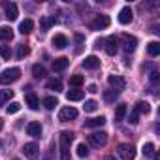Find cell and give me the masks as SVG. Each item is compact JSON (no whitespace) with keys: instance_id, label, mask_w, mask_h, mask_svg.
<instances>
[{"instance_id":"cell-1","label":"cell","mask_w":160,"mask_h":160,"mask_svg":"<svg viewBox=\"0 0 160 160\" xmlns=\"http://www.w3.org/2000/svg\"><path fill=\"white\" fill-rule=\"evenodd\" d=\"M60 160H70V145L73 141V134L70 130L60 132Z\"/></svg>"},{"instance_id":"cell-2","label":"cell","mask_w":160,"mask_h":160,"mask_svg":"<svg viewBox=\"0 0 160 160\" xmlns=\"http://www.w3.org/2000/svg\"><path fill=\"white\" fill-rule=\"evenodd\" d=\"M19 77H21V70L19 68H8V70H4L2 73H0V83H2V85H10V83L17 81Z\"/></svg>"},{"instance_id":"cell-3","label":"cell","mask_w":160,"mask_h":160,"mask_svg":"<svg viewBox=\"0 0 160 160\" xmlns=\"http://www.w3.org/2000/svg\"><path fill=\"white\" fill-rule=\"evenodd\" d=\"M117 152H119V156H121L122 160H134V158H136V149H134V145H130V143H121V145L117 147Z\"/></svg>"},{"instance_id":"cell-4","label":"cell","mask_w":160,"mask_h":160,"mask_svg":"<svg viewBox=\"0 0 160 160\" xmlns=\"http://www.w3.org/2000/svg\"><path fill=\"white\" fill-rule=\"evenodd\" d=\"M89 143H91L92 147L100 149V147H104V145L108 143V134H106V132H94V134L89 136Z\"/></svg>"},{"instance_id":"cell-5","label":"cell","mask_w":160,"mask_h":160,"mask_svg":"<svg viewBox=\"0 0 160 160\" xmlns=\"http://www.w3.org/2000/svg\"><path fill=\"white\" fill-rule=\"evenodd\" d=\"M121 42H122V49L126 53H134L136 47H138V40L134 36H130V34H122L121 36Z\"/></svg>"},{"instance_id":"cell-6","label":"cell","mask_w":160,"mask_h":160,"mask_svg":"<svg viewBox=\"0 0 160 160\" xmlns=\"http://www.w3.org/2000/svg\"><path fill=\"white\" fill-rule=\"evenodd\" d=\"M111 25V19L108 17V15H98L92 23H91V28L92 30H104V28H108Z\"/></svg>"},{"instance_id":"cell-7","label":"cell","mask_w":160,"mask_h":160,"mask_svg":"<svg viewBox=\"0 0 160 160\" xmlns=\"http://www.w3.org/2000/svg\"><path fill=\"white\" fill-rule=\"evenodd\" d=\"M132 19H134V12H132V8H130V6H124V8L119 12V23H121V25H130Z\"/></svg>"},{"instance_id":"cell-8","label":"cell","mask_w":160,"mask_h":160,"mask_svg":"<svg viewBox=\"0 0 160 160\" xmlns=\"http://www.w3.org/2000/svg\"><path fill=\"white\" fill-rule=\"evenodd\" d=\"M108 83H109V85H111L117 92H119V91H122V89L126 87V81H124V79H122L121 75H115V73L108 77Z\"/></svg>"},{"instance_id":"cell-9","label":"cell","mask_w":160,"mask_h":160,"mask_svg":"<svg viewBox=\"0 0 160 160\" xmlns=\"http://www.w3.org/2000/svg\"><path fill=\"white\" fill-rule=\"evenodd\" d=\"M119 51V38L117 36H109L106 40V53L108 55H115Z\"/></svg>"},{"instance_id":"cell-10","label":"cell","mask_w":160,"mask_h":160,"mask_svg":"<svg viewBox=\"0 0 160 160\" xmlns=\"http://www.w3.org/2000/svg\"><path fill=\"white\" fill-rule=\"evenodd\" d=\"M77 117V109L75 108H62L60 109V113H58V119L62 121V122H66V121H70V119H75Z\"/></svg>"},{"instance_id":"cell-11","label":"cell","mask_w":160,"mask_h":160,"mask_svg":"<svg viewBox=\"0 0 160 160\" xmlns=\"http://www.w3.org/2000/svg\"><path fill=\"white\" fill-rule=\"evenodd\" d=\"M83 66H85L87 70H96V68H100V58L94 57V55H89V57H85Z\"/></svg>"},{"instance_id":"cell-12","label":"cell","mask_w":160,"mask_h":160,"mask_svg":"<svg viewBox=\"0 0 160 160\" xmlns=\"http://www.w3.org/2000/svg\"><path fill=\"white\" fill-rule=\"evenodd\" d=\"M55 23H57V19H55L53 15L42 17V19H40V30H42V32H45V30H49V28H51Z\"/></svg>"},{"instance_id":"cell-13","label":"cell","mask_w":160,"mask_h":160,"mask_svg":"<svg viewBox=\"0 0 160 160\" xmlns=\"http://www.w3.org/2000/svg\"><path fill=\"white\" fill-rule=\"evenodd\" d=\"M68 64H70V60H68L66 57H58V58L53 60V70H55V72H62V70L68 68Z\"/></svg>"},{"instance_id":"cell-14","label":"cell","mask_w":160,"mask_h":160,"mask_svg":"<svg viewBox=\"0 0 160 160\" xmlns=\"http://www.w3.org/2000/svg\"><path fill=\"white\" fill-rule=\"evenodd\" d=\"M104 124H106V117H102V115L85 121V126H87V128H100V126H104Z\"/></svg>"},{"instance_id":"cell-15","label":"cell","mask_w":160,"mask_h":160,"mask_svg":"<svg viewBox=\"0 0 160 160\" xmlns=\"http://www.w3.org/2000/svg\"><path fill=\"white\" fill-rule=\"evenodd\" d=\"M27 134L32 136V138H40V136H42V124H40V122H28Z\"/></svg>"},{"instance_id":"cell-16","label":"cell","mask_w":160,"mask_h":160,"mask_svg":"<svg viewBox=\"0 0 160 160\" xmlns=\"http://www.w3.org/2000/svg\"><path fill=\"white\" fill-rule=\"evenodd\" d=\"M23 152H25L27 158H36V154H38V145H36V143H25V145H23Z\"/></svg>"},{"instance_id":"cell-17","label":"cell","mask_w":160,"mask_h":160,"mask_svg":"<svg viewBox=\"0 0 160 160\" xmlns=\"http://www.w3.org/2000/svg\"><path fill=\"white\" fill-rule=\"evenodd\" d=\"M17 15H19L17 6H15L13 2L6 4V17H8V21H15V19H17Z\"/></svg>"},{"instance_id":"cell-18","label":"cell","mask_w":160,"mask_h":160,"mask_svg":"<svg viewBox=\"0 0 160 160\" xmlns=\"http://www.w3.org/2000/svg\"><path fill=\"white\" fill-rule=\"evenodd\" d=\"M83 96H85V92H83V91H77V89H73V91H68V92H66L68 102H79V100H83Z\"/></svg>"},{"instance_id":"cell-19","label":"cell","mask_w":160,"mask_h":160,"mask_svg":"<svg viewBox=\"0 0 160 160\" xmlns=\"http://www.w3.org/2000/svg\"><path fill=\"white\" fill-rule=\"evenodd\" d=\"M32 28H34V21H32V19H25V21H21V25H19V32H21V34H30Z\"/></svg>"},{"instance_id":"cell-20","label":"cell","mask_w":160,"mask_h":160,"mask_svg":"<svg viewBox=\"0 0 160 160\" xmlns=\"http://www.w3.org/2000/svg\"><path fill=\"white\" fill-rule=\"evenodd\" d=\"M53 45H55L57 49H64V47L68 45V38H66L64 34H57V36L53 38Z\"/></svg>"},{"instance_id":"cell-21","label":"cell","mask_w":160,"mask_h":160,"mask_svg":"<svg viewBox=\"0 0 160 160\" xmlns=\"http://www.w3.org/2000/svg\"><path fill=\"white\" fill-rule=\"evenodd\" d=\"M25 100H27V106H28L30 109H38V108H40V100H38V96H36L34 92H28Z\"/></svg>"},{"instance_id":"cell-22","label":"cell","mask_w":160,"mask_h":160,"mask_svg":"<svg viewBox=\"0 0 160 160\" xmlns=\"http://www.w3.org/2000/svg\"><path fill=\"white\" fill-rule=\"evenodd\" d=\"M13 38V28L12 27H0V40L10 42Z\"/></svg>"},{"instance_id":"cell-23","label":"cell","mask_w":160,"mask_h":160,"mask_svg":"<svg viewBox=\"0 0 160 160\" xmlns=\"http://www.w3.org/2000/svg\"><path fill=\"white\" fill-rule=\"evenodd\" d=\"M136 111L141 113V115H149V113H151V106H149V102H138V104H136Z\"/></svg>"},{"instance_id":"cell-24","label":"cell","mask_w":160,"mask_h":160,"mask_svg":"<svg viewBox=\"0 0 160 160\" xmlns=\"http://www.w3.org/2000/svg\"><path fill=\"white\" fill-rule=\"evenodd\" d=\"M47 89H49V91H55V92L62 91V83H60V79H49V81H47Z\"/></svg>"},{"instance_id":"cell-25","label":"cell","mask_w":160,"mask_h":160,"mask_svg":"<svg viewBox=\"0 0 160 160\" xmlns=\"http://www.w3.org/2000/svg\"><path fill=\"white\" fill-rule=\"evenodd\" d=\"M147 53H149L151 57L160 55V43H158V42H151V43L147 45Z\"/></svg>"},{"instance_id":"cell-26","label":"cell","mask_w":160,"mask_h":160,"mask_svg":"<svg viewBox=\"0 0 160 160\" xmlns=\"http://www.w3.org/2000/svg\"><path fill=\"white\" fill-rule=\"evenodd\" d=\"M32 73H34V77H38V79H42V77L47 75V72H45V68H43L42 64H34V66H32Z\"/></svg>"},{"instance_id":"cell-27","label":"cell","mask_w":160,"mask_h":160,"mask_svg":"<svg viewBox=\"0 0 160 160\" xmlns=\"http://www.w3.org/2000/svg\"><path fill=\"white\" fill-rule=\"evenodd\" d=\"M126 115V104H119L115 109V121H122Z\"/></svg>"},{"instance_id":"cell-28","label":"cell","mask_w":160,"mask_h":160,"mask_svg":"<svg viewBox=\"0 0 160 160\" xmlns=\"http://www.w3.org/2000/svg\"><path fill=\"white\" fill-rule=\"evenodd\" d=\"M55 106H58V102H57L55 96H47V98H43V108H45V109H55Z\"/></svg>"},{"instance_id":"cell-29","label":"cell","mask_w":160,"mask_h":160,"mask_svg":"<svg viewBox=\"0 0 160 160\" xmlns=\"http://www.w3.org/2000/svg\"><path fill=\"white\" fill-rule=\"evenodd\" d=\"M12 96H13V91H0V108H2L6 102H10Z\"/></svg>"},{"instance_id":"cell-30","label":"cell","mask_w":160,"mask_h":160,"mask_svg":"<svg viewBox=\"0 0 160 160\" xmlns=\"http://www.w3.org/2000/svg\"><path fill=\"white\" fill-rule=\"evenodd\" d=\"M83 109H85L87 113H92V111L98 109V102H96V100H87L85 106H83Z\"/></svg>"},{"instance_id":"cell-31","label":"cell","mask_w":160,"mask_h":160,"mask_svg":"<svg viewBox=\"0 0 160 160\" xmlns=\"http://www.w3.org/2000/svg\"><path fill=\"white\" fill-rule=\"evenodd\" d=\"M141 152H143L145 156H154V143H143Z\"/></svg>"},{"instance_id":"cell-32","label":"cell","mask_w":160,"mask_h":160,"mask_svg":"<svg viewBox=\"0 0 160 160\" xmlns=\"http://www.w3.org/2000/svg\"><path fill=\"white\" fill-rule=\"evenodd\" d=\"M117 96H119V92H117V91H113V89L104 92V100H106V102H115V100H117Z\"/></svg>"},{"instance_id":"cell-33","label":"cell","mask_w":160,"mask_h":160,"mask_svg":"<svg viewBox=\"0 0 160 160\" xmlns=\"http://www.w3.org/2000/svg\"><path fill=\"white\" fill-rule=\"evenodd\" d=\"M70 85L72 87H81L83 85V75H72L70 77Z\"/></svg>"},{"instance_id":"cell-34","label":"cell","mask_w":160,"mask_h":160,"mask_svg":"<svg viewBox=\"0 0 160 160\" xmlns=\"http://www.w3.org/2000/svg\"><path fill=\"white\" fill-rule=\"evenodd\" d=\"M87 154H89L87 145H85V143H79V145H77V156H79V158H85Z\"/></svg>"},{"instance_id":"cell-35","label":"cell","mask_w":160,"mask_h":160,"mask_svg":"<svg viewBox=\"0 0 160 160\" xmlns=\"http://www.w3.org/2000/svg\"><path fill=\"white\" fill-rule=\"evenodd\" d=\"M28 53H30L28 45H19V49H17V58H25Z\"/></svg>"},{"instance_id":"cell-36","label":"cell","mask_w":160,"mask_h":160,"mask_svg":"<svg viewBox=\"0 0 160 160\" xmlns=\"http://www.w3.org/2000/svg\"><path fill=\"white\" fill-rule=\"evenodd\" d=\"M0 57H2V58H10L12 57V49L8 45H0Z\"/></svg>"},{"instance_id":"cell-37","label":"cell","mask_w":160,"mask_h":160,"mask_svg":"<svg viewBox=\"0 0 160 160\" xmlns=\"http://www.w3.org/2000/svg\"><path fill=\"white\" fill-rule=\"evenodd\" d=\"M19 109H21V104H19V102H12V104L6 108V111H8L10 115H12V113H17Z\"/></svg>"},{"instance_id":"cell-38","label":"cell","mask_w":160,"mask_h":160,"mask_svg":"<svg viewBox=\"0 0 160 160\" xmlns=\"http://www.w3.org/2000/svg\"><path fill=\"white\" fill-rule=\"evenodd\" d=\"M138 119H139V113L134 109V111L130 113V117H128V122H130V124H138Z\"/></svg>"},{"instance_id":"cell-39","label":"cell","mask_w":160,"mask_h":160,"mask_svg":"<svg viewBox=\"0 0 160 160\" xmlns=\"http://www.w3.org/2000/svg\"><path fill=\"white\" fill-rule=\"evenodd\" d=\"M151 81H152V83L158 81V72H151Z\"/></svg>"},{"instance_id":"cell-40","label":"cell","mask_w":160,"mask_h":160,"mask_svg":"<svg viewBox=\"0 0 160 160\" xmlns=\"http://www.w3.org/2000/svg\"><path fill=\"white\" fill-rule=\"evenodd\" d=\"M89 92H92V94L98 92V87H96V85H89Z\"/></svg>"},{"instance_id":"cell-41","label":"cell","mask_w":160,"mask_h":160,"mask_svg":"<svg viewBox=\"0 0 160 160\" xmlns=\"http://www.w3.org/2000/svg\"><path fill=\"white\" fill-rule=\"evenodd\" d=\"M104 160H117V158H115V154H108V156H106Z\"/></svg>"},{"instance_id":"cell-42","label":"cell","mask_w":160,"mask_h":160,"mask_svg":"<svg viewBox=\"0 0 160 160\" xmlns=\"http://www.w3.org/2000/svg\"><path fill=\"white\" fill-rule=\"evenodd\" d=\"M2 128H4V121H2V119H0V130H2Z\"/></svg>"},{"instance_id":"cell-43","label":"cell","mask_w":160,"mask_h":160,"mask_svg":"<svg viewBox=\"0 0 160 160\" xmlns=\"http://www.w3.org/2000/svg\"><path fill=\"white\" fill-rule=\"evenodd\" d=\"M15 160H19V158H15Z\"/></svg>"}]
</instances>
